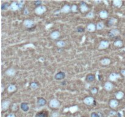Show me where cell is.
I'll return each instance as SVG.
<instances>
[{
	"mask_svg": "<svg viewBox=\"0 0 125 117\" xmlns=\"http://www.w3.org/2000/svg\"><path fill=\"white\" fill-rule=\"evenodd\" d=\"M24 4H25L24 1H13L10 4L9 9L12 11L20 10L23 7Z\"/></svg>",
	"mask_w": 125,
	"mask_h": 117,
	"instance_id": "6da1fadb",
	"label": "cell"
},
{
	"mask_svg": "<svg viewBox=\"0 0 125 117\" xmlns=\"http://www.w3.org/2000/svg\"><path fill=\"white\" fill-rule=\"evenodd\" d=\"M49 105L52 108H58L60 106V103L57 99H52L50 101Z\"/></svg>",
	"mask_w": 125,
	"mask_h": 117,
	"instance_id": "7a4b0ae2",
	"label": "cell"
},
{
	"mask_svg": "<svg viewBox=\"0 0 125 117\" xmlns=\"http://www.w3.org/2000/svg\"><path fill=\"white\" fill-rule=\"evenodd\" d=\"M47 11V7L45 6H40L37 7L34 10L35 13L38 15H41Z\"/></svg>",
	"mask_w": 125,
	"mask_h": 117,
	"instance_id": "3957f363",
	"label": "cell"
},
{
	"mask_svg": "<svg viewBox=\"0 0 125 117\" xmlns=\"http://www.w3.org/2000/svg\"><path fill=\"white\" fill-rule=\"evenodd\" d=\"M47 100H45L43 98H39L37 99V101L36 103V106L37 107H43L46 105L47 104Z\"/></svg>",
	"mask_w": 125,
	"mask_h": 117,
	"instance_id": "277c9868",
	"label": "cell"
},
{
	"mask_svg": "<svg viewBox=\"0 0 125 117\" xmlns=\"http://www.w3.org/2000/svg\"><path fill=\"white\" fill-rule=\"evenodd\" d=\"M11 102L9 100H4L2 101L1 103V108L3 111H6V110L9 108V106H10Z\"/></svg>",
	"mask_w": 125,
	"mask_h": 117,
	"instance_id": "5b68a950",
	"label": "cell"
},
{
	"mask_svg": "<svg viewBox=\"0 0 125 117\" xmlns=\"http://www.w3.org/2000/svg\"><path fill=\"white\" fill-rule=\"evenodd\" d=\"M95 100L93 97L92 96H87L86 97L84 100V103L87 106H92L94 104Z\"/></svg>",
	"mask_w": 125,
	"mask_h": 117,
	"instance_id": "8992f818",
	"label": "cell"
},
{
	"mask_svg": "<svg viewBox=\"0 0 125 117\" xmlns=\"http://www.w3.org/2000/svg\"><path fill=\"white\" fill-rule=\"evenodd\" d=\"M120 34V30L117 29H113L109 30L108 32V36L111 38L115 37Z\"/></svg>",
	"mask_w": 125,
	"mask_h": 117,
	"instance_id": "52a82bcc",
	"label": "cell"
},
{
	"mask_svg": "<svg viewBox=\"0 0 125 117\" xmlns=\"http://www.w3.org/2000/svg\"><path fill=\"white\" fill-rule=\"evenodd\" d=\"M23 25L26 28H31L34 26V22L31 19H26L24 21Z\"/></svg>",
	"mask_w": 125,
	"mask_h": 117,
	"instance_id": "ba28073f",
	"label": "cell"
},
{
	"mask_svg": "<svg viewBox=\"0 0 125 117\" xmlns=\"http://www.w3.org/2000/svg\"><path fill=\"white\" fill-rule=\"evenodd\" d=\"M109 42L107 40H102L99 43L98 49H105L109 46Z\"/></svg>",
	"mask_w": 125,
	"mask_h": 117,
	"instance_id": "9c48e42d",
	"label": "cell"
},
{
	"mask_svg": "<svg viewBox=\"0 0 125 117\" xmlns=\"http://www.w3.org/2000/svg\"><path fill=\"white\" fill-rule=\"evenodd\" d=\"M65 78V73L62 71H59V72L57 73L54 76V79L56 80H62L64 79Z\"/></svg>",
	"mask_w": 125,
	"mask_h": 117,
	"instance_id": "30bf717a",
	"label": "cell"
},
{
	"mask_svg": "<svg viewBox=\"0 0 125 117\" xmlns=\"http://www.w3.org/2000/svg\"><path fill=\"white\" fill-rule=\"evenodd\" d=\"M80 10L82 13H85L86 12H87L89 10V7H88L87 4H86L85 2H81L79 6Z\"/></svg>",
	"mask_w": 125,
	"mask_h": 117,
	"instance_id": "8fae6325",
	"label": "cell"
},
{
	"mask_svg": "<svg viewBox=\"0 0 125 117\" xmlns=\"http://www.w3.org/2000/svg\"><path fill=\"white\" fill-rule=\"evenodd\" d=\"M118 106V101L117 100H111L109 101V106L112 108H115L117 106Z\"/></svg>",
	"mask_w": 125,
	"mask_h": 117,
	"instance_id": "7c38bea8",
	"label": "cell"
},
{
	"mask_svg": "<svg viewBox=\"0 0 125 117\" xmlns=\"http://www.w3.org/2000/svg\"><path fill=\"white\" fill-rule=\"evenodd\" d=\"M120 78L119 74H117L116 73H112L109 75V79L111 81H115L118 79V78Z\"/></svg>",
	"mask_w": 125,
	"mask_h": 117,
	"instance_id": "4fadbf2b",
	"label": "cell"
},
{
	"mask_svg": "<svg viewBox=\"0 0 125 117\" xmlns=\"http://www.w3.org/2000/svg\"><path fill=\"white\" fill-rule=\"evenodd\" d=\"M60 12L64 13H69L70 12H71V6H69V4L64 5V6L62 7Z\"/></svg>",
	"mask_w": 125,
	"mask_h": 117,
	"instance_id": "5bb4252c",
	"label": "cell"
},
{
	"mask_svg": "<svg viewBox=\"0 0 125 117\" xmlns=\"http://www.w3.org/2000/svg\"><path fill=\"white\" fill-rule=\"evenodd\" d=\"M6 74L9 76H13L16 74V70L13 68H9L6 71Z\"/></svg>",
	"mask_w": 125,
	"mask_h": 117,
	"instance_id": "9a60e30c",
	"label": "cell"
},
{
	"mask_svg": "<svg viewBox=\"0 0 125 117\" xmlns=\"http://www.w3.org/2000/svg\"><path fill=\"white\" fill-rule=\"evenodd\" d=\"M87 29L88 31L90 32H94L95 31V30L96 29V25H95L94 23H89V25H87Z\"/></svg>",
	"mask_w": 125,
	"mask_h": 117,
	"instance_id": "2e32d148",
	"label": "cell"
},
{
	"mask_svg": "<svg viewBox=\"0 0 125 117\" xmlns=\"http://www.w3.org/2000/svg\"><path fill=\"white\" fill-rule=\"evenodd\" d=\"M60 36V34L57 30H55L50 34V37L53 40H56L58 38H59Z\"/></svg>",
	"mask_w": 125,
	"mask_h": 117,
	"instance_id": "e0dca14e",
	"label": "cell"
},
{
	"mask_svg": "<svg viewBox=\"0 0 125 117\" xmlns=\"http://www.w3.org/2000/svg\"><path fill=\"white\" fill-rule=\"evenodd\" d=\"M99 17L102 19H106L109 17V13L107 10H103L99 12Z\"/></svg>",
	"mask_w": 125,
	"mask_h": 117,
	"instance_id": "ac0fdd59",
	"label": "cell"
},
{
	"mask_svg": "<svg viewBox=\"0 0 125 117\" xmlns=\"http://www.w3.org/2000/svg\"><path fill=\"white\" fill-rule=\"evenodd\" d=\"M113 84L111 82H106L104 84V88L107 91H111V90H112V88H113Z\"/></svg>",
	"mask_w": 125,
	"mask_h": 117,
	"instance_id": "d6986e66",
	"label": "cell"
},
{
	"mask_svg": "<svg viewBox=\"0 0 125 117\" xmlns=\"http://www.w3.org/2000/svg\"><path fill=\"white\" fill-rule=\"evenodd\" d=\"M100 62H101V64L102 65L107 66V65H109V64H111V61L110 59H109V58H104V59L101 60Z\"/></svg>",
	"mask_w": 125,
	"mask_h": 117,
	"instance_id": "ffe728a7",
	"label": "cell"
},
{
	"mask_svg": "<svg viewBox=\"0 0 125 117\" xmlns=\"http://www.w3.org/2000/svg\"><path fill=\"white\" fill-rule=\"evenodd\" d=\"M95 80V76L92 74H89L86 77V81L88 82H93Z\"/></svg>",
	"mask_w": 125,
	"mask_h": 117,
	"instance_id": "44dd1931",
	"label": "cell"
},
{
	"mask_svg": "<svg viewBox=\"0 0 125 117\" xmlns=\"http://www.w3.org/2000/svg\"><path fill=\"white\" fill-rule=\"evenodd\" d=\"M20 108L25 112H28L29 110V107L28 104L26 103H23L20 104Z\"/></svg>",
	"mask_w": 125,
	"mask_h": 117,
	"instance_id": "7402d4cb",
	"label": "cell"
},
{
	"mask_svg": "<svg viewBox=\"0 0 125 117\" xmlns=\"http://www.w3.org/2000/svg\"><path fill=\"white\" fill-rule=\"evenodd\" d=\"M35 117H48V113L47 111H41L37 113Z\"/></svg>",
	"mask_w": 125,
	"mask_h": 117,
	"instance_id": "603a6c76",
	"label": "cell"
},
{
	"mask_svg": "<svg viewBox=\"0 0 125 117\" xmlns=\"http://www.w3.org/2000/svg\"><path fill=\"white\" fill-rule=\"evenodd\" d=\"M124 96H125V94L122 91H119L118 92H116V95H115V98L117 100H121V99L123 98Z\"/></svg>",
	"mask_w": 125,
	"mask_h": 117,
	"instance_id": "cb8c5ba5",
	"label": "cell"
},
{
	"mask_svg": "<svg viewBox=\"0 0 125 117\" xmlns=\"http://www.w3.org/2000/svg\"><path fill=\"white\" fill-rule=\"evenodd\" d=\"M117 22V20L115 18H111L109 20H108V21L107 22V24L109 26H112L113 25H115V23Z\"/></svg>",
	"mask_w": 125,
	"mask_h": 117,
	"instance_id": "d4e9b609",
	"label": "cell"
},
{
	"mask_svg": "<svg viewBox=\"0 0 125 117\" xmlns=\"http://www.w3.org/2000/svg\"><path fill=\"white\" fill-rule=\"evenodd\" d=\"M113 45L117 47V48H121L123 45V42L121 40H115V42H113Z\"/></svg>",
	"mask_w": 125,
	"mask_h": 117,
	"instance_id": "484cf974",
	"label": "cell"
},
{
	"mask_svg": "<svg viewBox=\"0 0 125 117\" xmlns=\"http://www.w3.org/2000/svg\"><path fill=\"white\" fill-rule=\"evenodd\" d=\"M112 4L115 7H121L123 4V2L121 1H120V0H115L112 2Z\"/></svg>",
	"mask_w": 125,
	"mask_h": 117,
	"instance_id": "4316f807",
	"label": "cell"
},
{
	"mask_svg": "<svg viewBox=\"0 0 125 117\" xmlns=\"http://www.w3.org/2000/svg\"><path fill=\"white\" fill-rule=\"evenodd\" d=\"M16 90H17L16 85H13V84H10V85H9V87H7V91H9V93L14 92Z\"/></svg>",
	"mask_w": 125,
	"mask_h": 117,
	"instance_id": "83f0119b",
	"label": "cell"
},
{
	"mask_svg": "<svg viewBox=\"0 0 125 117\" xmlns=\"http://www.w3.org/2000/svg\"><path fill=\"white\" fill-rule=\"evenodd\" d=\"M96 29L98 30H102V29H103L104 28V24L103 22H98L96 25Z\"/></svg>",
	"mask_w": 125,
	"mask_h": 117,
	"instance_id": "f1b7e54d",
	"label": "cell"
},
{
	"mask_svg": "<svg viewBox=\"0 0 125 117\" xmlns=\"http://www.w3.org/2000/svg\"><path fill=\"white\" fill-rule=\"evenodd\" d=\"M38 87H39V84L36 82H32L30 84V88L32 90H35L37 89Z\"/></svg>",
	"mask_w": 125,
	"mask_h": 117,
	"instance_id": "f546056e",
	"label": "cell"
},
{
	"mask_svg": "<svg viewBox=\"0 0 125 117\" xmlns=\"http://www.w3.org/2000/svg\"><path fill=\"white\" fill-rule=\"evenodd\" d=\"M10 4H9L8 3H3L1 5V10L3 11L4 10H6L8 9H9V7H10Z\"/></svg>",
	"mask_w": 125,
	"mask_h": 117,
	"instance_id": "4dcf8cb0",
	"label": "cell"
},
{
	"mask_svg": "<svg viewBox=\"0 0 125 117\" xmlns=\"http://www.w3.org/2000/svg\"><path fill=\"white\" fill-rule=\"evenodd\" d=\"M56 45L58 48H63L65 46V42L62 40H59L56 42Z\"/></svg>",
	"mask_w": 125,
	"mask_h": 117,
	"instance_id": "1f68e13d",
	"label": "cell"
},
{
	"mask_svg": "<svg viewBox=\"0 0 125 117\" xmlns=\"http://www.w3.org/2000/svg\"><path fill=\"white\" fill-rule=\"evenodd\" d=\"M95 17V13L93 12H89L86 15V17L88 18H93Z\"/></svg>",
	"mask_w": 125,
	"mask_h": 117,
	"instance_id": "d6a6232c",
	"label": "cell"
},
{
	"mask_svg": "<svg viewBox=\"0 0 125 117\" xmlns=\"http://www.w3.org/2000/svg\"><path fill=\"white\" fill-rule=\"evenodd\" d=\"M71 11L73 13L74 12H76L78 11V6L76 4H73L71 6Z\"/></svg>",
	"mask_w": 125,
	"mask_h": 117,
	"instance_id": "836d02e7",
	"label": "cell"
},
{
	"mask_svg": "<svg viewBox=\"0 0 125 117\" xmlns=\"http://www.w3.org/2000/svg\"><path fill=\"white\" fill-rule=\"evenodd\" d=\"M18 108V107L17 104L16 103H13L12 105V106H11V109H12V111L13 112L17 111Z\"/></svg>",
	"mask_w": 125,
	"mask_h": 117,
	"instance_id": "e575fe53",
	"label": "cell"
},
{
	"mask_svg": "<svg viewBox=\"0 0 125 117\" xmlns=\"http://www.w3.org/2000/svg\"><path fill=\"white\" fill-rule=\"evenodd\" d=\"M98 90L97 88H96V87H93V88H92V89H91L90 92L92 93V94L96 95L98 93Z\"/></svg>",
	"mask_w": 125,
	"mask_h": 117,
	"instance_id": "d590c367",
	"label": "cell"
},
{
	"mask_svg": "<svg viewBox=\"0 0 125 117\" xmlns=\"http://www.w3.org/2000/svg\"><path fill=\"white\" fill-rule=\"evenodd\" d=\"M78 32H79V33H82V32H84V28L81 27V26H79L78 28H77V29H76Z\"/></svg>",
	"mask_w": 125,
	"mask_h": 117,
	"instance_id": "8d00e7d4",
	"label": "cell"
},
{
	"mask_svg": "<svg viewBox=\"0 0 125 117\" xmlns=\"http://www.w3.org/2000/svg\"><path fill=\"white\" fill-rule=\"evenodd\" d=\"M42 3V1H35L34 2V4L35 6H36L37 7L40 6Z\"/></svg>",
	"mask_w": 125,
	"mask_h": 117,
	"instance_id": "74e56055",
	"label": "cell"
},
{
	"mask_svg": "<svg viewBox=\"0 0 125 117\" xmlns=\"http://www.w3.org/2000/svg\"><path fill=\"white\" fill-rule=\"evenodd\" d=\"M60 117V114L59 113L57 112H54L51 115V117Z\"/></svg>",
	"mask_w": 125,
	"mask_h": 117,
	"instance_id": "f35d334b",
	"label": "cell"
},
{
	"mask_svg": "<svg viewBox=\"0 0 125 117\" xmlns=\"http://www.w3.org/2000/svg\"><path fill=\"white\" fill-rule=\"evenodd\" d=\"M91 117H99L98 113L93 112L91 113Z\"/></svg>",
	"mask_w": 125,
	"mask_h": 117,
	"instance_id": "ab89813d",
	"label": "cell"
},
{
	"mask_svg": "<svg viewBox=\"0 0 125 117\" xmlns=\"http://www.w3.org/2000/svg\"><path fill=\"white\" fill-rule=\"evenodd\" d=\"M23 13L25 15H28L29 13V10H28L27 8H25V9H24V11H23Z\"/></svg>",
	"mask_w": 125,
	"mask_h": 117,
	"instance_id": "60d3db41",
	"label": "cell"
},
{
	"mask_svg": "<svg viewBox=\"0 0 125 117\" xmlns=\"http://www.w3.org/2000/svg\"><path fill=\"white\" fill-rule=\"evenodd\" d=\"M6 117H16V116H15V114L12 113H9V114L7 115L6 116Z\"/></svg>",
	"mask_w": 125,
	"mask_h": 117,
	"instance_id": "b9f144b4",
	"label": "cell"
},
{
	"mask_svg": "<svg viewBox=\"0 0 125 117\" xmlns=\"http://www.w3.org/2000/svg\"><path fill=\"white\" fill-rule=\"evenodd\" d=\"M116 114V112L114 110H112V111L110 112V115L111 116H114Z\"/></svg>",
	"mask_w": 125,
	"mask_h": 117,
	"instance_id": "7bdbcfd3",
	"label": "cell"
},
{
	"mask_svg": "<svg viewBox=\"0 0 125 117\" xmlns=\"http://www.w3.org/2000/svg\"><path fill=\"white\" fill-rule=\"evenodd\" d=\"M120 73L123 76L125 77V69H121L120 71Z\"/></svg>",
	"mask_w": 125,
	"mask_h": 117,
	"instance_id": "ee69618b",
	"label": "cell"
},
{
	"mask_svg": "<svg viewBox=\"0 0 125 117\" xmlns=\"http://www.w3.org/2000/svg\"><path fill=\"white\" fill-rule=\"evenodd\" d=\"M102 3V1H95V3H96V4H99V3Z\"/></svg>",
	"mask_w": 125,
	"mask_h": 117,
	"instance_id": "f6af8a7d",
	"label": "cell"
},
{
	"mask_svg": "<svg viewBox=\"0 0 125 117\" xmlns=\"http://www.w3.org/2000/svg\"><path fill=\"white\" fill-rule=\"evenodd\" d=\"M98 115H99V117H103V115L102 114L101 112H98Z\"/></svg>",
	"mask_w": 125,
	"mask_h": 117,
	"instance_id": "bcb514c9",
	"label": "cell"
}]
</instances>
